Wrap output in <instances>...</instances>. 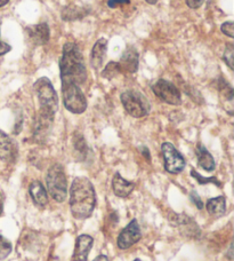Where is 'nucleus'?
I'll return each mask as SVG.
<instances>
[{"label":"nucleus","mask_w":234,"mask_h":261,"mask_svg":"<svg viewBox=\"0 0 234 261\" xmlns=\"http://www.w3.org/2000/svg\"><path fill=\"white\" fill-rule=\"evenodd\" d=\"M107 52V40L105 38L98 39L93 46L91 54V65L93 69L98 70L104 64Z\"/></svg>","instance_id":"15"},{"label":"nucleus","mask_w":234,"mask_h":261,"mask_svg":"<svg viewBox=\"0 0 234 261\" xmlns=\"http://www.w3.org/2000/svg\"><path fill=\"white\" fill-rule=\"evenodd\" d=\"M53 120L54 116L47 115L39 110L34 124V133L37 140H44L46 138L51 127V124H53Z\"/></svg>","instance_id":"14"},{"label":"nucleus","mask_w":234,"mask_h":261,"mask_svg":"<svg viewBox=\"0 0 234 261\" xmlns=\"http://www.w3.org/2000/svg\"><path fill=\"white\" fill-rule=\"evenodd\" d=\"M119 71V67H118V62H113L111 61L106 64V67L104 68L102 72V77L106 78V79H112L118 74Z\"/></svg>","instance_id":"21"},{"label":"nucleus","mask_w":234,"mask_h":261,"mask_svg":"<svg viewBox=\"0 0 234 261\" xmlns=\"http://www.w3.org/2000/svg\"><path fill=\"white\" fill-rule=\"evenodd\" d=\"M145 2H147L150 5H154V4L158 3V0H145Z\"/></svg>","instance_id":"33"},{"label":"nucleus","mask_w":234,"mask_h":261,"mask_svg":"<svg viewBox=\"0 0 234 261\" xmlns=\"http://www.w3.org/2000/svg\"><path fill=\"white\" fill-rule=\"evenodd\" d=\"M60 76L62 84L82 85L87 81V69L80 47L74 43L63 46L62 58L60 60Z\"/></svg>","instance_id":"1"},{"label":"nucleus","mask_w":234,"mask_h":261,"mask_svg":"<svg viewBox=\"0 0 234 261\" xmlns=\"http://www.w3.org/2000/svg\"><path fill=\"white\" fill-rule=\"evenodd\" d=\"M13 250V246L11 242L5 239L4 236L0 235V261L6 259L9 254H11Z\"/></svg>","instance_id":"22"},{"label":"nucleus","mask_w":234,"mask_h":261,"mask_svg":"<svg viewBox=\"0 0 234 261\" xmlns=\"http://www.w3.org/2000/svg\"><path fill=\"white\" fill-rule=\"evenodd\" d=\"M94 261H110V260L106 257V255L101 254V255H98L96 259H94Z\"/></svg>","instance_id":"30"},{"label":"nucleus","mask_w":234,"mask_h":261,"mask_svg":"<svg viewBox=\"0 0 234 261\" xmlns=\"http://www.w3.org/2000/svg\"><path fill=\"white\" fill-rule=\"evenodd\" d=\"M130 0H107V6L110 8H115L119 5H128Z\"/></svg>","instance_id":"27"},{"label":"nucleus","mask_w":234,"mask_h":261,"mask_svg":"<svg viewBox=\"0 0 234 261\" xmlns=\"http://www.w3.org/2000/svg\"><path fill=\"white\" fill-rule=\"evenodd\" d=\"M208 213L214 218H221L226 212V198L225 196H218V197L210 198L207 202Z\"/></svg>","instance_id":"18"},{"label":"nucleus","mask_w":234,"mask_h":261,"mask_svg":"<svg viewBox=\"0 0 234 261\" xmlns=\"http://www.w3.org/2000/svg\"><path fill=\"white\" fill-rule=\"evenodd\" d=\"M47 189L54 200L58 203L64 202L68 197V180L62 165L54 164L49 167L46 176Z\"/></svg>","instance_id":"4"},{"label":"nucleus","mask_w":234,"mask_h":261,"mask_svg":"<svg viewBox=\"0 0 234 261\" xmlns=\"http://www.w3.org/2000/svg\"><path fill=\"white\" fill-rule=\"evenodd\" d=\"M191 199H192V202H193L196 205V207L202 208V206H203L202 200H201V198L199 197V195L196 194L195 192H192L191 193Z\"/></svg>","instance_id":"28"},{"label":"nucleus","mask_w":234,"mask_h":261,"mask_svg":"<svg viewBox=\"0 0 234 261\" xmlns=\"http://www.w3.org/2000/svg\"><path fill=\"white\" fill-rule=\"evenodd\" d=\"M196 157H198L199 166L202 167L204 171L213 172L215 170L216 163H215L214 157L212 156V153H210L203 146H201V144L196 148Z\"/></svg>","instance_id":"19"},{"label":"nucleus","mask_w":234,"mask_h":261,"mask_svg":"<svg viewBox=\"0 0 234 261\" xmlns=\"http://www.w3.org/2000/svg\"><path fill=\"white\" fill-rule=\"evenodd\" d=\"M138 61L139 55L136 48L128 46L123 53V57L120 58L118 62L119 71L123 73H135L138 69Z\"/></svg>","instance_id":"10"},{"label":"nucleus","mask_w":234,"mask_h":261,"mask_svg":"<svg viewBox=\"0 0 234 261\" xmlns=\"http://www.w3.org/2000/svg\"><path fill=\"white\" fill-rule=\"evenodd\" d=\"M63 105L72 114H82L87 109V100L81 88L76 84H62Z\"/></svg>","instance_id":"6"},{"label":"nucleus","mask_w":234,"mask_h":261,"mask_svg":"<svg viewBox=\"0 0 234 261\" xmlns=\"http://www.w3.org/2000/svg\"><path fill=\"white\" fill-rule=\"evenodd\" d=\"M221 30L224 35H226L230 37V38H233L234 37V23L233 22H225L223 23L221 27Z\"/></svg>","instance_id":"25"},{"label":"nucleus","mask_w":234,"mask_h":261,"mask_svg":"<svg viewBox=\"0 0 234 261\" xmlns=\"http://www.w3.org/2000/svg\"><path fill=\"white\" fill-rule=\"evenodd\" d=\"M120 99L125 110L134 118L145 117L151 110V105L147 96L138 91H126L121 94Z\"/></svg>","instance_id":"5"},{"label":"nucleus","mask_w":234,"mask_h":261,"mask_svg":"<svg viewBox=\"0 0 234 261\" xmlns=\"http://www.w3.org/2000/svg\"><path fill=\"white\" fill-rule=\"evenodd\" d=\"M142 239V232H140V228L136 219H134L129 222V225L125 228V229L120 232V235L116 240V244L118 248L121 250H127L132 248L134 244Z\"/></svg>","instance_id":"9"},{"label":"nucleus","mask_w":234,"mask_h":261,"mask_svg":"<svg viewBox=\"0 0 234 261\" xmlns=\"http://www.w3.org/2000/svg\"><path fill=\"white\" fill-rule=\"evenodd\" d=\"M233 54H234V48L232 44H227L225 52H224L223 55V60L225 61V63L228 65V68L233 69Z\"/></svg>","instance_id":"24"},{"label":"nucleus","mask_w":234,"mask_h":261,"mask_svg":"<svg viewBox=\"0 0 234 261\" xmlns=\"http://www.w3.org/2000/svg\"><path fill=\"white\" fill-rule=\"evenodd\" d=\"M26 35L30 41L36 46H43L48 43L50 31L47 23H39V24L29 27L25 29Z\"/></svg>","instance_id":"12"},{"label":"nucleus","mask_w":234,"mask_h":261,"mask_svg":"<svg viewBox=\"0 0 234 261\" xmlns=\"http://www.w3.org/2000/svg\"><path fill=\"white\" fill-rule=\"evenodd\" d=\"M17 146L14 140L0 130V160L6 163H14L17 158Z\"/></svg>","instance_id":"11"},{"label":"nucleus","mask_w":234,"mask_h":261,"mask_svg":"<svg viewBox=\"0 0 234 261\" xmlns=\"http://www.w3.org/2000/svg\"><path fill=\"white\" fill-rule=\"evenodd\" d=\"M29 192L31 198L36 205H38L40 207H44L45 205L48 204V194H47L46 188L40 181H34V182L30 185Z\"/></svg>","instance_id":"17"},{"label":"nucleus","mask_w":234,"mask_h":261,"mask_svg":"<svg viewBox=\"0 0 234 261\" xmlns=\"http://www.w3.org/2000/svg\"><path fill=\"white\" fill-rule=\"evenodd\" d=\"M161 152L165 161V169L171 174H179L185 169V160L180 151L170 142H165L161 146Z\"/></svg>","instance_id":"7"},{"label":"nucleus","mask_w":234,"mask_h":261,"mask_svg":"<svg viewBox=\"0 0 234 261\" xmlns=\"http://www.w3.org/2000/svg\"><path fill=\"white\" fill-rule=\"evenodd\" d=\"M70 210L72 216L83 220L90 218L96 206V194L90 179L76 178L70 188Z\"/></svg>","instance_id":"2"},{"label":"nucleus","mask_w":234,"mask_h":261,"mask_svg":"<svg viewBox=\"0 0 234 261\" xmlns=\"http://www.w3.org/2000/svg\"><path fill=\"white\" fill-rule=\"evenodd\" d=\"M73 142H74V147H76V150L79 153H82L83 156L86 155L87 152V146H86V142H85V139L82 138L81 134H77L76 137L73 139Z\"/></svg>","instance_id":"23"},{"label":"nucleus","mask_w":234,"mask_h":261,"mask_svg":"<svg viewBox=\"0 0 234 261\" xmlns=\"http://www.w3.org/2000/svg\"><path fill=\"white\" fill-rule=\"evenodd\" d=\"M152 90L154 94L166 103L171 106L181 105V92L172 83L165 81V79H159L153 85Z\"/></svg>","instance_id":"8"},{"label":"nucleus","mask_w":234,"mask_h":261,"mask_svg":"<svg viewBox=\"0 0 234 261\" xmlns=\"http://www.w3.org/2000/svg\"><path fill=\"white\" fill-rule=\"evenodd\" d=\"M3 207H4V200H3V195L0 193V216L3 213Z\"/></svg>","instance_id":"31"},{"label":"nucleus","mask_w":234,"mask_h":261,"mask_svg":"<svg viewBox=\"0 0 234 261\" xmlns=\"http://www.w3.org/2000/svg\"><path fill=\"white\" fill-rule=\"evenodd\" d=\"M86 15L82 8L79 7H65L62 12V18L64 21H73L78 18H82Z\"/></svg>","instance_id":"20"},{"label":"nucleus","mask_w":234,"mask_h":261,"mask_svg":"<svg viewBox=\"0 0 234 261\" xmlns=\"http://www.w3.org/2000/svg\"><path fill=\"white\" fill-rule=\"evenodd\" d=\"M112 189L115 196L120 198H126L134 192L135 184L124 179L119 173H115L112 180Z\"/></svg>","instance_id":"16"},{"label":"nucleus","mask_w":234,"mask_h":261,"mask_svg":"<svg viewBox=\"0 0 234 261\" xmlns=\"http://www.w3.org/2000/svg\"><path fill=\"white\" fill-rule=\"evenodd\" d=\"M11 50H12L11 45L4 43V41L0 39V57H2V55L7 54L8 52H11Z\"/></svg>","instance_id":"29"},{"label":"nucleus","mask_w":234,"mask_h":261,"mask_svg":"<svg viewBox=\"0 0 234 261\" xmlns=\"http://www.w3.org/2000/svg\"><path fill=\"white\" fill-rule=\"evenodd\" d=\"M94 244V239L90 235H80L76 241L72 261H87Z\"/></svg>","instance_id":"13"},{"label":"nucleus","mask_w":234,"mask_h":261,"mask_svg":"<svg viewBox=\"0 0 234 261\" xmlns=\"http://www.w3.org/2000/svg\"><path fill=\"white\" fill-rule=\"evenodd\" d=\"M34 90L38 96L40 111L55 116L58 109V96L56 93L53 84L47 77H41L35 83Z\"/></svg>","instance_id":"3"},{"label":"nucleus","mask_w":234,"mask_h":261,"mask_svg":"<svg viewBox=\"0 0 234 261\" xmlns=\"http://www.w3.org/2000/svg\"><path fill=\"white\" fill-rule=\"evenodd\" d=\"M206 0H185L187 6L192 9H198L202 6Z\"/></svg>","instance_id":"26"},{"label":"nucleus","mask_w":234,"mask_h":261,"mask_svg":"<svg viewBox=\"0 0 234 261\" xmlns=\"http://www.w3.org/2000/svg\"><path fill=\"white\" fill-rule=\"evenodd\" d=\"M134 261H140V260H139V259H136V260H134Z\"/></svg>","instance_id":"34"},{"label":"nucleus","mask_w":234,"mask_h":261,"mask_svg":"<svg viewBox=\"0 0 234 261\" xmlns=\"http://www.w3.org/2000/svg\"><path fill=\"white\" fill-rule=\"evenodd\" d=\"M9 3V0H0V7L5 6V5H7Z\"/></svg>","instance_id":"32"}]
</instances>
